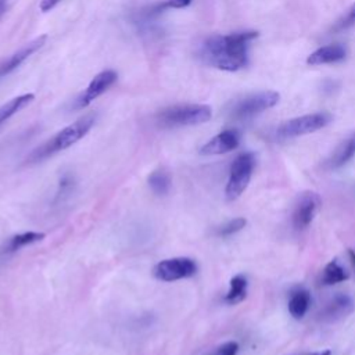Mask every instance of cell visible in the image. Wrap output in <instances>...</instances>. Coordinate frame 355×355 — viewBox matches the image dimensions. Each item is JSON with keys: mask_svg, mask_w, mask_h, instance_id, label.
Listing matches in <instances>:
<instances>
[{"mask_svg": "<svg viewBox=\"0 0 355 355\" xmlns=\"http://www.w3.org/2000/svg\"><path fill=\"white\" fill-rule=\"evenodd\" d=\"M257 36V31L212 35L200 44L197 54L207 65L234 72L248 64V47Z\"/></svg>", "mask_w": 355, "mask_h": 355, "instance_id": "6da1fadb", "label": "cell"}, {"mask_svg": "<svg viewBox=\"0 0 355 355\" xmlns=\"http://www.w3.org/2000/svg\"><path fill=\"white\" fill-rule=\"evenodd\" d=\"M94 121H96V116L93 114H87V115L76 119L71 125L65 126L64 129L57 132L50 140L43 143L40 147L35 148L28 158L29 162L42 161L58 151H62V150L71 147L72 144H75L76 141H79L80 139H83L87 135V132L93 128Z\"/></svg>", "mask_w": 355, "mask_h": 355, "instance_id": "7a4b0ae2", "label": "cell"}, {"mask_svg": "<svg viewBox=\"0 0 355 355\" xmlns=\"http://www.w3.org/2000/svg\"><path fill=\"white\" fill-rule=\"evenodd\" d=\"M211 116L212 110L207 104H178L161 110L155 121L161 128H179L208 122Z\"/></svg>", "mask_w": 355, "mask_h": 355, "instance_id": "3957f363", "label": "cell"}, {"mask_svg": "<svg viewBox=\"0 0 355 355\" xmlns=\"http://www.w3.org/2000/svg\"><path fill=\"white\" fill-rule=\"evenodd\" d=\"M255 166V157L252 153H241L236 157L230 166L229 179L225 189V196L229 201L239 198L247 189Z\"/></svg>", "mask_w": 355, "mask_h": 355, "instance_id": "277c9868", "label": "cell"}, {"mask_svg": "<svg viewBox=\"0 0 355 355\" xmlns=\"http://www.w3.org/2000/svg\"><path fill=\"white\" fill-rule=\"evenodd\" d=\"M331 122V115L329 112H313L302 116H297L283 122L277 130V137L282 139H291L298 137L302 135L313 133Z\"/></svg>", "mask_w": 355, "mask_h": 355, "instance_id": "5b68a950", "label": "cell"}, {"mask_svg": "<svg viewBox=\"0 0 355 355\" xmlns=\"http://www.w3.org/2000/svg\"><path fill=\"white\" fill-rule=\"evenodd\" d=\"M280 100V94L277 92L266 90L250 94L241 100H239L232 108V118L234 119H248L254 115L275 107Z\"/></svg>", "mask_w": 355, "mask_h": 355, "instance_id": "8992f818", "label": "cell"}, {"mask_svg": "<svg viewBox=\"0 0 355 355\" xmlns=\"http://www.w3.org/2000/svg\"><path fill=\"white\" fill-rule=\"evenodd\" d=\"M197 273V263L187 257H176L158 262L153 268V275L161 282H176L191 277Z\"/></svg>", "mask_w": 355, "mask_h": 355, "instance_id": "52a82bcc", "label": "cell"}, {"mask_svg": "<svg viewBox=\"0 0 355 355\" xmlns=\"http://www.w3.org/2000/svg\"><path fill=\"white\" fill-rule=\"evenodd\" d=\"M116 79H118V73L114 69H105V71H101L100 73H97L90 80V83L85 89V92L75 100L73 108L80 110V108L87 107L92 101H94L97 97H100L103 93H105L116 82Z\"/></svg>", "mask_w": 355, "mask_h": 355, "instance_id": "ba28073f", "label": "cell"}, {"mask_svg": "<svg viewBox=\"0 0 355 355\" xmlns=\"http://www.w3.org/2000/svg\"><path fill=\"white\" fill-rule=\"evenodd\" d=\"M320 204H322V201H320V197L318 193H313V191L304 193L298 198V201L294 207V211H293L294 229H297V230L306 229L312 223L316 212L320 208Z\"/></svg>", "mask_w": 355, "mask_h": 355, "instance_id": "9c48e42d", "label": "cell"}, {"mask_svg": "<svg viewBox=\"0 0 355 355\" xmlns=\"http://www.w3.org/2000/svg\"><path fill=\"white\" fill-rule=\"evenodd\" d=\"M240 144V132L236 129H226L214 136L209 141H207L200 153L202 155H218L226 154L237 148Z\"/></svg>", "mask_w": 355, "mask_h": 355, "instance_id": "30bf717a", "label": "cell"}, {"mask_svg": "<svg viewBox=\"0 0 355 355\" xmlns=\"http://www.w3.org/2000/svg\"><path fill=\"white\" fill-rule=\"evenodd\" d=\"M352 311H354L352 298L347 294L337 293L322 308V311L319 313V318L323 322H337V320L348 316Z\"/></svg>", "mask_w": 355, "mask_h": 355, "instance_id": "8fae6325", "label": "cell"}, {"mask_svg": "<svg viewBox=\"0 0 355 355\" xmlns=\"http://www.w3.org/2000/svg\"><path fill=\"white\" fill-rule=\"evenodd\" d=\"M46 39H47V36L42 35V36L31 40L29 43L22 46L18 51L11 54L7 60L0 62V78L6 76V75L11 73L14 69H17L25 60H28L33 53H36L46 43Z\"/></svg>", "mask_w": 355, "mask_h": 355, "instance_id": "7c38bea8", "label": "cell"}, {"mask_svg": "<svg viewBox=\"0 0 355 355\" xmlns=\"http://www.w3.org/2000/svg\"><path fill=\"white\" fill-rule=\"evenodd\" d=\"M347 50L343 44L334 43V44H327L323 47H319L313 53H311L306 58V62L309 65H322V64H334L340 62L345 58Z\"/></svg>", "mask_w": 355, "mask_h": 355, "instance_id": "4fadbf2b", "label": "cell"}, {"mask_svg": "<svg viewBox=\"0 0 355 355\" xmlns=\"http://www.w3.org/2000/svg\"><path fill=\"white\" fill-rule=\"evenodd\" d=\"M311 305V294L306 288H295L290 294L288 312L294 319H302Z\"/></svg>", "mask_w": 355, "mask_h": 355, "instance_id": "5bb4252c", "label": "cell"}, {"mask_svg": "<svg viewBox=\"0 0 355 355\" xmlns=\"http://www.w3.org/2000/svg\"><path fill=\"white\" fill-rule=\"evenodd\" d=\"M190 3H191V0H164V1H159V3H155V4H151L146 8H143L139 12V17L147 22V21L158 17L161 12H164L168 8H184Z\"/></svg>", "mask_w": 355, "mask_h": 355, "instance_id": "9a60e30c", "label": "cell"}, {"mask_svg": "<svg viewBox=\"0 0 355 355\" xmlns=\"http://www.w3.org/2000/svg\"><path fill=\"white\" fill-rule=\"evenodd\" d=\"M354 157H355V133H352L347 140H344L337 147V150L329 159V165L330 168H340Z\"/></svg>", "mask_w": 355, "mask_h": 355, "instance_id": "2e32d148", "label": "cell"}, {"mask_svg": "<svg viewBox=\"0 0 355 355\" xmlns=\"http://www.w3.org/2000/svg\"><path fill=\"white\" fill-rule=\"evenodd\" d=\"M33 100H35V96L32 93H25V94L17 96V97L11 98L10 101H7L6 104H3L0 107V125L3 122H6L8 118H11L12 115H15L17 112H19L21 110H24Z\"/></svg>", "mask_w": 355, "mask_h": 355, "instance_id": "e0dca14e", "label": "cell"}, {"mask_svg": "<svg viewBox=\"0 0 355 355\" xmlns=\"http://www.w3.org/2000/svg\"><path fill=\"white\" fill-rule=\"evenodd\" d=\"M247 277L244 275H236L230 280V288L223 297V301L229 305H236L247 297Z\"/></svg>", "mask_w": 355, "mask_h": 355, "instance_id": "ac0fdd59", "label": "cell"}, {"mask_svg": "<svg viewBox=\"0 0 355 355\" xmlns=\"http://www.w3.org/2000/svg\"><path fill=\"white\" fill-rule=\"evenodd\" d=\"M44 233L42 232H25V233H19V234H15L12 236L6 247H4V251L6 252H14L25 245H29V244H33V243H37L40 240L44 239Z\"/></svg>", "mask_w": 355, "mask_h": 355, "instance_id": "d6986e66", "label": "cell"}, {"mask_svg": "<svg viewBox=\"0 0 355 355\" xmlns=\"http://www.w3.org/2000/svg\"><path fill=\"white\" fill-rule=\"evenodd\" d=\"M349 277L348 272L334 259L330 261L324 269H323V276H322V284L324 286H333L336 283L344 282Z\"/></svg>", "mask_w": 355, "mask_h": 355, "instance_id": "ffe728a7", "label": "cell"}, {"mask_svg": "<svg viewBox=\"0 0 355 355\" xmlns=\"http://www.w3.org/2000/svg\"><path fill=\"white\" fill-rule=\"evenodd\" d=\"M148 186L157 196H165L171 189V176L164 169H157L148 176Z\"/></svg>", "mask_w": 355, "mask_h": 355, "instance_id": "44dd1931", "label": "cell"}, {"mask_svg": "<svg viewBox=\"0 0 355 355\" xmlns=\"http://www.w3.org/2000/svg\"><path fill=\"white\" fill-rule=\"evenodd\" d=\"M247 225V219L245 218H234L232 220H229L227 223L222 225L218 227V236L226 237V236H232L240 230H243Z\"/></svg>", "mask_w": 355, "mask_h": 355, "instance_id": "7402d4cb", "label": "cell"}, {"mask_svg": "<svg viewBox=\"0 0 355 355\" xmlns=\"http://www.w3.org/2000/svg\"><path fill=\"white\" fill-rule=\"evenodd\" d=\"M240 347L237 341H226L216 347L209 355H237Z\"/></svg>", "mask_w": 355, "mask_h": 355, "instance_id": "603a6c76", "label": "cell"}, {"mask_svg": "<svg viewBox=\"0 0 355 355\" xmlns=\"http://www.w3.org/2000/svg\"><path fill=\"white\" fill-rule=\"evenodd\" d=\"M355 24V3L349 7V10L347 11V14L337 22L336 25V29H345V28H349Z\"/></svg>", "mask_w": 355, "mask_h": 355, "instance_id": "cb8c5ba5", "label": "cell"}, {"mask_svg": "<svg viewBox=\"0 0 355 355\" xmlns=\"http://www.w3.org/2000/svg\"><path fill=\"white\" fill-rule=\"evenodd\" d=\"M60 1H61V0H42L39 7H40V10H42L43 12H46V11H50L51 8H54Z\"/></svg>", "mask_w": 355, "mask_h": 355, "instance_id": "d4e9b609", "label": "cell"}, {"mask_svg": "<svg viewBox=\"0 0 355 355\" xmlns=\"http://www.w3.org/2000/svg\"><path fill=\"white\" fill-rule=\"evenodd\" d=\"M298 355H331V352L329 349H326V351H320V352H304V354H298Z\"/></svg>", "mask_w": 355, "mask_h": 355, "instance_id": "484cf974", "label": "cell"}, {"mask_svg": "<svg viewBox=\"0 0 355 355\" xmlns=\"http://www.w3.org/2000/svg\"><path fill=\"white\" fill-rule=\"evenodd\" d=\"M348 255H349V261L355 269V250H348Z\"/></svg>", "mask_w": 355, "mask_h": 355, "instance_id": "4316f807", "label": "cell"}, {"mask_svg": "<svg viewBox=\"0 0 355 355\" xmlns=\"http://www.w3.org/2000/svg\"><path fill=\"white\" fill-rule=\"evenodd\" d=\"M6 8H7L6 3H4L3 0H0V19L3 18V15H4V12H6Z\"/></svg>", "mask_w": 355, "mask_h": 355, "instance_id": "83f0119b", "label": "cell"}]
</instances>
